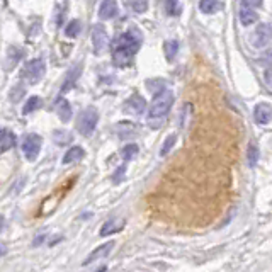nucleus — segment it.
<instances>
[{
  "label": "nucleus",
  "instance_id": "obj_18",
  "mask_svg": "<svg viewBox=\"0 0 272 272\" xmlns=\"http://www.w3.org/2000/svg\"><path fill=\"white\" fill-rule=\"evenodd\" d=\"M80 70H82V65H78V67H73L72 70H70L68 75H67V78H65L62 92H68V90L73 87L75 82H77V78L80 77Z\"/></svg>",
  "mask_w": 272,
  "mask_h": 272
},
{
  "label": "nucleus",
  "instance_id": "obj_33",
  "mask_svg": "<svg viewBox=\"0 0 272 272\" xmlns=\"http://www.w3.org/2000/svg\"><path fill=\"white\" fill-rule=\"evenodd\" d=\"M43 240H44V235H41V236H38V238L36 240H34V247H36V245H41L43 243Z\"/></svg>",
  "mask_w": 272,
  "mask_h": 272
},
{
  "label": "nucleus",
  "instance_id": "obj_25",
  "mask_svg": "<svg viewBox=\"0 0 272 272\" xmlns=\"http://www.w3.org/2000/svg\"><path fill=\"white\" fill-rule=\"evenodd\" d=\"M164 49H165V57H167L169 62H172L175 58V55L179 51V43L177 41H167L164 44Z\"/></svg>",
  "mask_w": 272,
  "mask_h": 272
},
{
  "label": "nucleus",
  "instance_id": "obj_3",
  "mask_svg": "<svg viewBox=\"0 0 272 272\" xmlns=\"http://www.w3.org/2000/svg\"><path fill=\"white\" fill-rule=\"evenodd\" d=\"M99 123V113L95 107H85L77 118V131L85 138L94 134Z\"/></svg>",
  "mask_w": 272,
  "mask_h": 272
},
{
  "label": "nucleus",
  "instance_id": "obj_24",
  "mask_svg": "<svg viewBox=\"0 0 272 272\" xmlns=\"http://www.w3.org/2000/svg\"><path fill=\"white\" fill-rule=\"evenodd\" d=\"M175 142H177V136H175V134H169L167 138H165L162 148H160V157H165V155H169L170 150L174 148Z\"/></svg>",
  "mask_w": 272,
  "mask_h": 272
},
{
  "label": "nucleus",
  "instance_id": "obj_36",
  "mask_svg": "<svg viewBox=\"0 0 272 272\" xmlns=\"http://www.w3.org/2000/svg\"><path fill=\"white\" fill-rule=\"evenodd\" d=\"M105 270H107V267H105V265H104V267H100V269H99L97 272H105Z\"/></svg>",
  "mask_w": 272,
  "mask_h": 272
},
{
  "label": "nucleus",
  "instance_id": "obj_14",
  "mask_svg": "<svg viewBox=\"0 0 272 272\" xmlns=\"http://www.w3.org/2000/svg\"><path fill=\"white\" fill-rule=\"evenodd\" d=\"M84 155H85V152H84V148H82V147H72L67 153L63 155L62 164H63V165L75 164V162H78V160H82V158H84Z\"/></svg>",
  "mask_w": 272,
  "mask_h": 272
},
{
  "label": "nucleus",
  "instance_id": "obj_22",
  "mask_svg": "<svg viewBox=\"0 0 272 272\" xmlns=\"http://www.w3.org/2000/svg\"><path fill=\"white\" fill-rule=\"evenodd\" d=\"M259 158H260L259 147L255 145V142H250L249 143V148H247V160H249L250 167H255L257 162H259Z\"/></svg>",
  "mask_w": 272,
  "mask_h": 272
},
{
  "label": "nucleus",
  "instance_id": "obj_35",
  "mask_svg": "<svg viewBox=\"0 0 272 272\" xmlns=\"http://www.w3.org/2000/svg\"><path fill=\"white\" fill-rule=\"evenodd\" d=\"M2 230H4V218L0 216V231H2Z\"/></svg>",
  "mask_w": 272,
  "mask_h": 272
},
{
  "label": "nucleus",
  "instance_id": "obj_29",
  "mask_svg": "<svg viewBox=\"0 0 272 272\" xmlns=\"http://www.w3.org/2000/svg\"><path fill=\"white\" fill-rule=\"evenodd\" d=\"M24 87H21V85H17V87H14L12 90H11V100L12 102H19L22 97H24Z\"/></svg>",
  "mask_w": 272,
  "mask_h": 272
},
{
  "label": "nucleus",
  "instance_id": "obj_15",
  "mask_svg": "<svg viewBox=\"0 0 272 272\" xmlns=\"http://www.w3.org/2000/svg\"><path fill=\"white\" fill-rule=\"evenodd\" d=\"M57 114L63 123H68L72 119V107H70V102L67 99H60L57 102Z\"/></svg>",
  "mask_w": 272,
  "mask_h": 272
},
{
  "label": "nucleus",
  "instance_id": "obj_19",
  "mask_svg": "<svg viewBox=\"0 0 272 272\" xmlns=\"http://www.w3.org/2000/svg\"><path fill=\"white\" fill-rule=\"evenodd\" d=\"M53 140H55V143H57L58 147H65V145L72 143L73 134L70 133V131H67V129H57L53 133Z\"/></svg>",
  "mask_w": 272,
  "mask_h": 272
},
{
  "label": "nucleus",
  "instance_id": "obj_23",
  "mask_svg": "<svg viewBox=\"0 0 272 272\" xmlns=\"http://www.w3.org/2000/svg\"><path fill=\"white\" fill-rule=\"evenodd\" d=\"M138 152H140L138 145H136V143H129V145H126L123 150H121V157H123V160H126V162H129V160L136 158Z\"/></svg>",
  "mask_w": 272,
  "mask_h": 272
},
{
  "label": "nucleus",
  "instance_id": "obj_6",
  "mask_svg": "<svg viewBox=\"0 0 272 272\" xmlns=\"http://www.w3.org/2000/svg\"><path fill=\"white\" fill-rule=\"evenodd\" d=\"M92 44H94V53L100 55L104 53L109 46V38L105 33V28L102 24H95L92 29Z\"/></svg>",
  "mask_w": 272,
  "mask_h": 272
},
{
  "label": "nucleus",
  "instance_id": "obj_12",
  "mask_svg": "<svg viewBox=\"0 0 272 272\" xmlns=\"http://www.w3.org/2000/svg\"><path fill=\"white\" fill-rule=\"evenodd\" d=\"M116 14H118V2H116V0H102V2H100V7H99L100 19L107 21V19L116 17Z\"/></svg>",
  "mask_w": 272,
  "mask_h": 272
},
{
  "label": "nucleus",
  "instance_id": "obj_9",
  "mask_svg": "<svg viewBox=\"0 0 272 272\" xmlns=\"http://www.w3.org/2000/svg\"><path fill=\"white\" fill-rule=\"evenodd\" d=\"M254 118L257 124H269L272 121V107L265 102L257 104L254 107Z\"/></svg>",
  "mask_w": 272,
  "mask_h": 272
},
{
  "label": "nucleus",
  "instance_id": "obj_7",
  "mask_svg": "<svg viewBox=\"0 0 272 272\" xmlns=\"http://www.w3.org/2000/svg\"><path fill=\"white\" fill-rule=\"evenodd\" d=\"M270 38H272V29L269 24H259L255 31L252 33L250 43L254 44V48H264L269 44Z\"/></svg>",
  "mask_w": 272,
  "mask_h": 272
},
{
  "label": "nucleus",
  "instance_id": "obj_28",
  "mask_svg": "<svg viewBox=\"0 0 272 272\" xmlns=\"http://www.w3.org/2000/svg\"><path fill=\"white\" fill-rule=\"evenodd\" d=\"M131 7H133V11L134 12H145L148 9V0H131V4H129Z\"/></svg>",
  "mask_w": 272,
  "mask_h": 272
},
{
  "label": "nucleus",
  "instance_id": "obj_26",
  "mask_svg": "<svg viewBox=\"0 0 272 272\" xmlns=\"http://www.w3.org/2000/svg\"><path fill=\"white\" fill-rule=\"evenodd\" d=\"M65 34H67L68 38H77L80 34V22L78 21H72L65 29Z\"/></svg>",
  "mask_w": 272,
  "mask_h": 272
},
{
  "label": "nucleus",
  "instance_id": "obj_27",
  "mask_svg": "<svg viewBox=\"0 0 272 272\" xmlns=\"http://www.w3.org/2000/svg\"><path fill=\"white\" fill-rule=\"evenodd\" d=\"M165 9H167V14H170V16H179L180 14V6L177 0H167Z\"/></svg>",
  "mask_w": 272,
  "mask_h": 272
},
{
  "label": "nucleus",
  "instance_id": "obj_4",
  "mask_svg": "<svg viewBox=\"0 0 272 272\" xmlns=\"http://www.w3.org/2000/svg\"><path fill=\"white\" fill-rule=\"evenodd\" d=\"M41 147H43V138L36 133H29L22 138L21 148H22L24 157H26L29 162H34V160L39 157Z\"/></svg>",
  "mask_w": 272,
  "mask_h": 272
},
{
  "label": "nucleus",
  "instance_id": "obj_11",
  "mask_svg": "<svg viewBox=\"0 0 272 272\" xmlns=\"http://www.w3.org/2000/svg\"><path fill=\"white\" fill-rule=\"evenodd\" d=\"M113 249H114V241H113V240H111V241H105L104 245H99L97 249H95L92 254H90L87 259L84 260V265H89V264H92V262H95V260L102 259V257L109 255L111 250H113Z\"/></svg>",
  "mask_w": 272,
  "mask_h": 272
},
{
  "label": "nucleus",
  "instance_id": "obj_31",
  "mask_svg": "<svg viewBox=\"0 0 272 272\" xmlns=\"http://www.w3.org/2000/svg\"><path fill=\"white\" fill-rule=\"evenodd\" d=\"M264 80H265V85H267V87H269V90L272 92V68L265 70V73H264Z\"/></svg>",
  "mask_w": 272,
  "mask_h": 272
},
{
  "label": "nucleus",
  "instance_id": "obj_10",
  "mask_svg": "<svg viewBox=\"0 0 272 272\" xmlns=\"http://www.w3.org/2000/svg\"><path fill=\"white\" fill-rule=\"evenodd\" d=\"M123 228H124V220L123 218H111L102 225L99 235L100 236H111V235L118 233V231H121Z\"/></svg>",
  "mask_w": 272,
  "mask_h": 272
},
{
  "label": "nucleus",
  "instance_id": "obj_17",
  "mask_svg": "<svg viewBox=\"0 0 272 272\" xmlns=\"http://www.w3.org/2000/svg\"><path fill=\"white\" fill-rule=\"evenodd\" d=\"M238 17H240V22H241V26H250V24H254L257 22V12H255V9H249V7H241L240 9V14H238Z\"/></svg>",
  "mask_w": 272,
  "mask_h": 272
},
{
  "label": "nucleus",
  "instance_id": "obj_1",
  "mask_svg": "<svg viewBox=\"0 0 272 272\" xmlns=\"http://www.w3.org/2000/svg\"><path fill=\"white\" fill-rule=\"evenodd\" d=\"M140 44H142V36H140V33L136 29H129V31L119 34L113 43L114 63L119 65V67L128 65L131 62V58L140 49Z\"/></svg>",
  "mask_w": 272,
  "mask_h": 272
},
{
  "label": "nucleus",
  "instance_id": "obj_32",
  "mask_svg": "<svg viewBox=\"0 0 272 272\" xmlns=\"http://www.w3.org/2000/svg\"><path fill=\"white\" fill-rule=\"evenodd\" d=\"M262 63L269 65V67H272V48L267 49V51L264 53V57H262Z\"/></svg>",
  "mask_w": 272,
  "mask_h": 272
},
{
  "label": "nucleus",
  "instance_id": "obj_20",
  "mask_svg": "<svg viewBox=\"0 0 272 272\" xmlns=\"http://www.w3.org/2000/svg\"><path fill=\"white\" fill-rule=\"evenodd\" d=\"M221 9L220 0H201L199 2V11L203 14H214Z\"/></svg>",
  "mask_w": 272,
  "mask_h": 272
},
{
  "label": "nucleus",
  "instance_id": "obj_13",
  "mask_svg": "<svg viewBox=\"0 0 272 272\" xmlns=\"http://www.w3.org/2000/svg\"><path fill=\"white\" fill-rule=\"evenodd\" d=\"M22 55H24V53H22L21 48L16 46V44H11V46H9V49H7V63H6V68L12 70L19 62H21Z\"/></svg>",
  "mask_w": 272,
  "mask_h": 272
},
{
  "label": "nucleus",
  "instance_id": "obj_16",
  "mask_svg": "<svg viewBox=\"0 0 272 272\" xmlns=\"http://www.w3.org/2000/svg\"><path fill=\"white\" fill-rule=\"evenodd\" d=\"M14 145H16V136L11 131L0 128V153L6 152V150H11Z\"/></svg>",
  "mask_w": 272,
  "mask_h": 272
},
{
  "label": "nucleus",
  "instance_id": "obj_5",
  "mask_svg": "<svg viewBox=\"0 0 272 272\" xmlns=\"http://www.w3.org/2000/svg\"><path fill=\"white\" fill-rule=\"evenodd\" d=\"M44 72H46V63H44V60L36 58V60H31V62L26 65L22 77L26 80L28 85H36L39 80L44 77Z\"/></svg>",
  "mask_w": 272,
  "mask_h": 272
},
{
  "label": "nucleus",
  "instance_id": "obj_8",
  "mask_svg": "<svg viewBox=\"0 0 272 272\" xmlns=\"http://www.w3.org/2000/svg\"><path fill=\"white\" fill-rule=\"evenodd\" d=\"M145 107H147V102H145V99L142 97V95L134 94L131 95V97L126 100L124 104V111L128 114H134V116H140L145 113Z\"/></svg>",
  "mask_w": 272,
  "mask_h": 272
},
{
  "label": "nucleus",
  "instance_id": "obj_34",
  "mask_svg": "<svg viewBox=\"0 0 272 272\" xmlns=\"http://www.w3.org/2000/svg\"><path fill=\"white\" fill-rule=\"evenodd\" d=\"M6 252H7V249H6V247H0V257H2L4 254H6Z\"/></svg>",
  "mask_w": 272,
  "mask_h": 272
},
{
  "label": "nucleus",
  "instance_id": "obj_21",
  "mask_svg": "<svg viewBox=\"0 0 272 272\" xmlns=\"http://www.w3.org/2000/svg\"><path fill=\"white\" fill-rule=\"evenodd\" d=\"M43 105V99L38 97V95H33V97L28 99V102L24 104L22 107V114H31V113H36V111Z\"/></svg>",
  "mask_w": 272,
  "mask_h": 272
},
{
  "label": "nucleus",
  "instance_id": "obj_30",
  "mask_svg": "<svg viewBox=\"0 0 272 272\" xmlns=\"http://www.w3.org/2000/svg\"><path fill=\"white\" fill-rule=\"evenodd\" d=\"M262 0H241V7H249V9H255L260 7Z\"/></svg>",
  "mask_w": 272,
  "mask_h": 272
},
{
  "label": "nucleus",
  "instance_id": "obj_2",
  "mask_svg": "<svg viewBox=\"0 0 272 272\" xmlns=\"http://www.w3.org/2000/svg\"><path fill=\"white\" fill-rule=\"evenodd\" d=\"M174 104V94L170 90H162L155 95L153 102L150 104V111H148V119H164L165 116L169 114L170 107Z\"/></svg>",
  "mask_w": 272,
  "mask_h": 272
}]
</instances>
